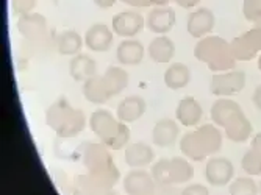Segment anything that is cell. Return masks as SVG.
<instances>
[{
    "mask_svg": "<svg viewBox=\"0 0 261 195\" xmlns=\"http://www.w3.org/2000/svg\"><path fill=\"white\" fill-rule=\"evenodd\" d=\"M211 120L216 127L225 128V134L233 142H244L252 134V125L241 106L228 97H219L211 105Z\"/></svg>",
    "mask_w": 261,
    "mask_h": 195,
    "instance_id": "6da1fadb",
    "label": "cell"
},
{
    "mask_svg": "<svg viewBox=\"0 0 261 195\" xmlns=\"http://www.w3.org/2000/svg\"><path fill=\"white\" fill-rule=\"evenodd\" d=\"M222 147V133L216 125H197L180 139L183 156L191 161L211 158Z\"/></svg>",
    "mask_w": 261,
    "mask_h": 195,
    "instance_id": "7a4b0ae2",
    "label": "cell"
},
{
    "mask_svg": "<svg viewBox=\"0 0 261 195\" xmlns=\"http://www.w3.org/2000/svg\"><path fill=\"white\" fill-rule=\"evenodd\" d=\"M89 128L110 150H121L128 145L130 128L127 124L116 119L111 111L97 108L89 117Z\"/></svg>",
    "mask_w": 261,
    "mask_h": 195,
    "instance_id": "3957f363",
    "label": "cell"
},
{
    "mask_svg": "<svg viewBox=\"0 0 261 195\" xmlns=\"http://www.w3.org/2000/svg\"><path fill=\"white\" fill-rule=\"evenodd\" d=\"M194 57L205 63L210 70L215 74L218 72L231 70L234 67V55L231 50V45L225 42L219 36H206L202 38L196 48H194Z\"/></svg>",
    "mask_w": 261,
    "mask_h": 195,
    "instance_id": "277c9868",
    "label": "cell"
},
{
    "mask_svg": "<svg viewBox=\"0 0 261 195\" xmlns=\"http://www.w3.org/2000/svg\"><path fill=\"white\" fill-rule=\"evenodd\" d=\"M45 122L61 137L75 136L85 128L83 113L70 106L67 99H60L47 109Z\"/></svg>",
    "mask_w": 261,
    "mask_h": 195,
    "instance_id": "5b68a950",
    "label": "cell"
},
{
    "mask_svg": "<svg viewBox=\"0 0 261 195\" xmlns=\"http://www.w3.org/2000/svg\"><path fill=\"white\" fill-rule=\"evenodd\" d=\"M246 86V74L243 70H225L213 75L210 91L216 97H230L238 94Z\"/></svg>",
    "mask_w": 261,
    "mask_h": 195,
    "instance_id": "8992f818",
    "label": "cell"
},
{
    "mask_svg": "<svg viewBox=\"0 0 261 195\" xmlns=\"http://www.w3.org/2000/svg\"><path fill=\"white\" fill-rule=\"evenodd\" d=\"M146 27V19L142 17L141 13L135 10H127L121 11L113 16L111 19V29L116 36L130 39L136 38Z\"/></svg>",
    "mask_w": 261,
    "mask_h": 195,
    "instance_id": "52a82bcc",
    "label": "cell"
},
{
    "mask_svg": "<svg viewBox=\"0 0 261 195\" xmlns=\"http://www.w3.org/2000/svg\"><path fill=\"white\" fill-rule=\"evenodd\" d=\"M205 178L210 186H228L234 178V165L224 156H211L205 164Z\"/></svg>",
    "mask_w": 261,
    "mask_h": 195,
    "instance_id": "ba28073f",
    "label": "cell"
},
{
    "mask_svg": "<svg viewBox=\"0 0 261 195\" xmlns=\"http://www.w3.org/2000/svg\"><path fill=\"white\" fill-rule=\"evenodd\" d=\"M83 39H85V45L88 50L102 53V52H108L111 48L114 42V32L107 23L97 22L86 30Z\"/></svg>",
    "mask_w": 261,
    "mask_h": 195,
    "instance_id": "9c48e42d",
    "label": "cell"
},
{
    "mask_svg": "<svg viewBox=\"0 0 261 195\" xmlns=\"http://www.w3.org/2000/svg\"><path fill=\"white\" fill-rule=\"evenodd\" d=\"M215 14L210 8H196L194 11H191L188 14L186 19V32L189 33L191 38L196 39H202L206 38V35L211 33L213 27H215Z\"/></svg>",
    "mask_w": 261,
    "mask_h": 195,
    "instance_id": "30bf717a",
    "label": "cell"
},
{
    "mask_svg": "<svg viewBox=\"0 0 261 195\" xmlns=\"http://www.w3.org/2000/svg\"><path fill=\"white\" fill-rule=\"evenodd\" d=\"M175 20L177 16L174 8L169 5H160L149 11L146 17V27L155 35H168L174 29Z\"/></svg>",
    "mask_w": 261,
    "mask_h": 195,
    "instance_id": "8fae6325",
    "label": "cell"
},
{
    "mask_svg": "<svg viewBox=\"0 0 261 195\" xmlns=\"http://www.w3.org/2000/svg\"><path fill=\"white\" fill-rule=\"evenodd\" d=\"M155 180L144 169H133L124 178V190L127 195H152L155 190Z\"/></svg>",
    "mask_w": 261,
    "mask_h": 195,
    "instance_id": "7c38bea8",
    "label": "cell"
},
{
    "mask_svg": "<svg viewBox=\"0 0 261 195\" xmlns=\"http://www.w3.org/2000/svg\"><path fill=\"white\" fill-rule=\"evenodd\" d=\"M180 137V127L178 122L169 117L160 119L152 128V142L156 147L166 149L172 147V145Z\"/></svg>",
    "mask_w": 261,
    "mask_h": 195,
    "instance_id": "4fadbf2b",
    "label": "cell"
},
{
    "mask_svg": "<svg viewBox=\"0 0 261 195\" xmlns=\"http://www.w3.org/2000/svg\"><path fill=\"white\" fill-rule=\"evenodd\" d=\"M202 116H203V109L193 95H185L178 102L175 109L177 122L186 128H196L200 124Z\"/></svg>",
    "mask_w": 261,
    "mask_h": 195,
    "instance_id": "5bb4252c",
    "label": "cell"
},
{
    "mask_svg": "<svg viewBox=\"0 0 261 195\" xmlns=\"http://www.w3.org/2000/svg\"><path fill=\"white\" fill-rule=\"evenodd\" d=\"M146 48L138 39L130 38V39H122L116 48V61L119 63L122 67H130V66H138L142 63L146 55Z\"/></svg>",
    "mask_w": 261,
    "mask_h": 195,
    "instance_id": "9a60e30c",
    "label": "cell"
},
{
    "mask_svg": "<svg viewBox=\"0 0 261 195\" xmlns=\"http://www.w3.org/2000/svg\"><path fill=\"white\" fill-rule=\"evenodd\" d=\"M125 164L132 169H146L155 159V152L146 142H133L128 144L124 150Z\"/></svg>",
    "mask_w": 261,
    "mask_h": 195,
    "instance_id": "2e32d148",
    "label": "cell"
},
{
    "mask_svg": "<svg viewBox=\"0 0 261 195\" xmlns=\"http://www.w3.org/2000/svg\"><path fill=\"white\" fill-rule=\"evenodd\" d=\"M147 103L139 95H128L116 108V117L124 124H133L146 114Z\"/></svg>",
    "mask_w": 261,
    "mask_h": 195,
    "instance_id": "e0dca14e",
    "label": "cell"
},
{
    "mask_svg": "<svg viewBox=\"0 0 261 195\" xmlns=\"http://www.w3.org/2000/svg\"><path fill=\"white\" fill-rule=\"evenodd\" d=\"M147 55L156 64L171 63L175 57V42L168 35H156L147 47Z\"/></svg>",
    "mask_w": 261,
    "mask_h": 195,
    "instance_id": "ac0fdd59",
    "label": "cell"
},
{
    "mask_svg": "<svg viewBox=\"0 0 261 195\" xmlns=\"http://www.w3.org/2000/svg\"><path fill=\"white\" fill-rule=\"evenodd\" d=\"M231 50L236 60H250L261 50V32L255 30L240 36L233 44Z\"/></svg>",
    "mask_w": 261,
    "mask_h": 195,
    "instance_id": "d6986e66",
    "label": "cell"
},
{
    "mask_svg": "<svg viewBox=\"0 0 261 195\" xmlns=\"http://www.w3.org/2000/svg\"><path fill=\"white\" fill-rule=\"evenodd\" d=\"M69 75L72 77L74 81L85 83L86 80L97 75V64L86 53H79L72 57L69 63Z\"/></svg>",
    "mask_w": 261,
    "mask_h": 195,
    "instance_id": "ffe728a7",
    "label": "cell"
},
{
    "mask_svg": "<svg viewBox=\"0 0 261 195\" xmlns=\"http://www.w3.org/2000/svg\"><path fill=\"white\" fill-rule=\"evenodd\" d=\"M193 80V72L183 63H171L164 72L163 81L171 91H180Z\"/></svg>",
    "mask_w": 261,
    "mask_h": 195,
    "instance_id": "44dd1931",
    "label": "cell"
},
{
    "mask_svg": "<svg viewBox=\"0 0 261 195\" xmlns=\"http://www.w3.org/2000/svg\"><path fill=\"white\" fill-rule=\"evenodd\" d=\"M102 81L105 85V89L110 97H116L125 91L128 86L130 77L128 72L122 66H110L105 74L102 75Z\"/></svg>",
    "mask_w": 261,
    "mask_h": 195,
    "instance_id": "7402d4cb",
    "label": "cell"
},
{
    "mask_svg": "<svg viewBox=\"0 0 261 195\" xmlns=\"http://www.w3.org/2000/svg\"><path fill=\"white\" fill-rule=\"evenodd\" d=\"M194 177V167L186 156L169 158V178L171 184H185Z\"/></svg>",
    "mask_w": 261,
    "mask_h": 195,
    "instance_id": "603a6c76",
    "label": "cell"
},
{
    "mask_svg": "<svg viewBox=\"0 0 261 195\" xmlns=\"http://www.w3.org/2000/svg\"><path fill=\"white\" fill-rule=\"evenodd\" d=\"M83 45H85V39L75 30H64L58 35L57 39L58 53L64 57H75L82 53Z\"/></svg>",
    "mask_w": 261,
    "mask_h": 195,
    "instance_id": "cb8c5ba5",
    "label": "cell"
},
{
    "mask_svg": "<svg viewBox=\"0 0 261 195\" xmlns=\"http://www.w3.org/2000/svg\"><path fill=\"white\" fill-rule=\"evenodd\" d=\"M83 95L89 103L94 105H103L111 99L102 81V75H94L83 83Z\"/></svg>",
    "mask_w": 261,
    "mask_h": 195,
    "instance_id": "d4e9b609",
    "label": "cell"
},
{
    "mask_svg": "<svg viewBox=\"0 0 261 195\" xmlns=\"http://www.w3.org/2000/svg\"><path fill=\"white\" fill-rule=\"evenodd\" d=\"M45 30V20L42 16L38 14H23L19 19V32L25 38H33L36 35H42Z\"/></svg>",
    "mask_w": 261,
    "mask_h": 195,
    "instance_id": "484cf974",
    "label": "cell"
},
{
    "mask_svg": "<svg viewBox=\"0 0 261 195\" xmlns=\"http://www.w3.org/2000/svg\"><path fill=\"white\" fill-rule=\"evenodd\" d=\"M230 195H259V187L255 183L253 177H238L233 178L228 184Z\"/></svg>",
    "mask_w": 261,
    "mask_h": 195,
    "instance_id": "4316f807",
    "label": "cell"
},
{
    "mask_svg": "<svg viewBox=\"0 0 261 195\" xmlns=\"http://www.w3.org/2000/svg\"><path fill=\"white\" fill-rule=\"evenodd\" d=\"M241 165L249 177H259L261 175V153L253 149L247 150L241 159Z\"/></svg>",
    "mask_w": 261,
    "mask_h": 195,
    "instance_id": "83f0119b",
    "label": "cell"
},
{
    "mask_svg": "<svg viewBox=\"0 0 261 195\" xmlns=\"http://www.w3.org/2000/svg\"><path fill=\"white\" fill-rule=\"evenodd\" d=\"M152 177L156 184H171L169 178V158L158 159L152 167Z\"/></svg>",
    "mask_w": 261,
    "mask_h": 195,
    "instance_id": "f1b7e54d",
    "label": "cell"
},
{
    "mask_svg": "<svg viewBox=\"0 0 261 195\" xmlns=\"http://www.w3.org/2000/svg\"><path fill=\"white\" fill-rule=\"evenodd\" d=\"M180 195H210V190L206 186H203L200 183H191L186 187H183Z\"/></svg>",
    "mask_w": 261,
    "mask_h": 195,
    "instance_id": "f546056e",
    "label": "cell"
},
{
    "mask_svg": "<svg viewBox=\"0 0 261 195\" xmlns=\"http://www.w3.org/2000/svg\"><path fill=\"white\" fill-rule=\"evenodd\" d=\"M122 2L132 7H160L168 5L171 0H122Z\"/></svg>",
    "mask_w": 261,
    "mask_h": 195,
    "instance_id": "4dcf8cb0",
    "label": "cell"
},
{
    "mask_svg": "<svg viewBox=\"0 0 261 195\" xmlns=\"http://www.w3.org/2000/svg\"><path fill=\"white\" fill-rule=\"evenodd\" d=\"M152 195H180L175 184H156Z\"/></svg>",
    "mask_w": 261,
    "mask_h": 195,
    "instance_id": "1f68e13d",
    "label": "cell"
},
{
    "mask_svg": "<svg viewBox=\"0 0 261 195\" xmlns=\"http://www.w3.org/2000/svg\"><path fill=\"white\" fill-rule=\"evenodd\" d=\"M171 2H175L181 8H193L200 2V0H171Z\"/></svg>",
    "mask_w": 261,
    "mask_h": 195,
    "instance_id": "d6a6232c",
    "label": "cell"
},
{
    "mask_svg": "<svg viewBox=\"0 0 261 195\" xmlns=\"http://www.w3.org/2000/svg\"><path fill=\"white\" fill-rule=\"evenodd\" d=\"M252 102H253V105L261 111V85L255 89V92H253V95H252Z\"/></svg>",
    "mask_w": 261,
    "mask_h": 195,
    "instance_id": "836d02e7",
    "label": "cell"
},
{
    "mask_svg": "<svg viewBox=\"0 0 261 195\" xmlns=\"http://www.w3.org/2000/svg\"><path fill=\"white\" fill-rule=\"evenodd\" d=\"M252 149L261 153V133H256L252 139Z\"/></svg>",
    "mask_w": 261,
    "mask_h": 195,
    "instance_id": "e575fe53",
    "label": "cell"
},
{
    "mask_svg": "<svg viewBox=\"0 0 261 195\" xmlns=\"http://www.w3.org/2000/svg\"><path fill=\"white\" fill-rule=\"evenodd\" d=\"M116 2H117V0H94V4H96L97 7H100V8H111Z\"/></svg>",
    "mask_w": 261,
    "mask_h": 195,
    "instance_id": "d590c367",
    "label": "cell"
},
{
    "mask_svg": "<svg viewBox=\"0 0 261 195\" xmlns=\"http://www.w3.org/2000/svg\"><path fill=\"white\" fill-rule=\"evenodd\" d=\"M100 195H117V193H116V192H113V190L110 189V190H107V192H102Z\"/></svg>",
    "mask_w": 261,
    "mask_h": 195,
    "instance_id": "8d00e7d4",
    "label": "cell"
},
{
    "mask_svg": "<svg viewBox=\"0 0 261 195\" xmlns=\"http://www.w3.org/2000/svg\"><path fill=\"white\" fill-rule=\"evenodd\" d=\"M258 187H259V195H261V181H259V184H258Z\"/></svg>",
    "mask_w": 261,
    "mask_h": 195,
    "instance_id": "74e56055",
    "label": "cell"
},
{
    "mask_svg": "<svg viewBox=\"0 0 261 195\" xmlns=\"http://www.w3.org/2000/svg\"><path fill=\"white\" fill-rule=\"evenodd\" d=\"M259 69H261V58H259Z\"/></svg>",
    "mask_w": 261,
    "mask_h": 195,
    "instance_id": "f35d334b",
    "label": "cell"
}]
</instances>
